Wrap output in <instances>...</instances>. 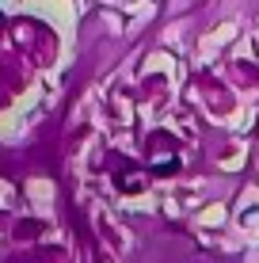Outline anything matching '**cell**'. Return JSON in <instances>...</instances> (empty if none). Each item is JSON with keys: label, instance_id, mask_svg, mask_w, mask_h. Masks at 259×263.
<instances>
[{"label": "cell", "instance_id": "cell-1", "mask_svg": "<svg viewBox=\"0 0 259 263\" xmlns=\"http://www.w3.org/2000/svg\"><path fill=\"white\" fill-rule=\"evenodd\" d=\"M149 149H156V160H153V172H156V176H172V172L180 168V149L172 145L168 134H153Z\"/></svg>", "mask_w": 259, "mask_h": 263}]
</instances>
